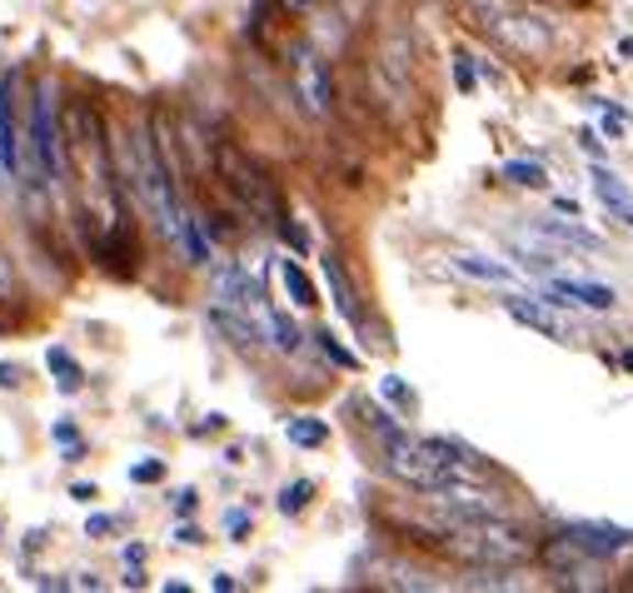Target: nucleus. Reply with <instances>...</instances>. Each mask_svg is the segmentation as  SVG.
I'll list each match as a JSON object with an SVG mask.
<instances>
[{
  "mask_svg": "<svg viewBox=\"0 0 633 593\" xmlns=\"http://www.w3.org/2000/svg\"><path fill=\"white\" fill-rule=\"evenodd\" d=\"M444 549L454 553V559H464L474 569V563H499V569H514V563H524L529 553H534V544L524 539V529H514L504 514H449V534H444Z\"/></svg>",
  "mask_w": 633,
  "mask_h": 593,
  "instance_id": "1",
  "label": "nucleus"
},
{
  "mask_svg": "<svg viewBox=\"0 0 633 593\" xmlns=\"http://www.w3.org/2000/svg\"><path fill=\"white\" fill-rule=\"evenodd\" d=\"M215 170H220V180H230V190H235L259 220H269V225H279V220H285L269 175L259 170L255 160H245V150H235V145H220V150H215Z\"/></svg>",
  "mask_w": 633,
  "mask_h": 593,
  "instance_id": "2",
  "label": "nucleus"
},
{
  "mask_svg": "<svg viewBox=\"0 0 633 593\" xmlns=\"http://www.w3.org/2000/svg\"><path fill=\"white\" fill-rule=\"evenodd\" d=\"M385 465L395 479H404V484H414L419 494H430V489H440L444 479H454V469H444L440 459L430 454V444L414 439V434H385Z\"/></svg>",
  "mask_w": 633,
  "mask_h": 593,
  "instance_id": "3",
  "label": "nucleus"
},
{
  "mask_svg": "<svg viewBox=\"0 0 633 593\" xmlns=\"http://www.w3.org/2000/svg\"><path fill=\"white\" fill-rule=\"evenodd\" d=\"M295 96L310 115H330L334 105V80H330V60L320 55V45H295Z\"/></svg>",
  "mask_w": 633,
  "mask_h": 593,
  "instance_id": "4",
  "label": "nucleus"
},
{
  "mask_svg": "<svg viewBox=\"0 0 633 593\" xmlns=\"http://www.w3.org/2000/svg\"><path fill=\"white\" fill-rule=\"evenodd\" d=\"M215 304L220 310H255V314H265V284H259V275H249V270H220L215 275ZM269 320V314H265Z\"/></svg>",
  "mask_w": 633,
  "mask_h": 593,
  "instance_id": "5",
  "label": "nucleus"
},
{
  "mask_svg": "<svg viewBox=\"0 0 633 593\" xmlns=\"http://www.w3.org/2000/svg\"><path fill=\"white\" fill-rule=\"evenodd\" d=\"M544 300L548 304H584V310H613L619 294H613L609 284H593V280H564V275H548Z\"/></svg>",
  "mask_w": 633,
  "mask_h": 593,
  "instance_id": "6",
  "label": "nucleus"
},
{
  "mask_svg": "<svg viewBox=\"0 0 633 593\" xmlns=\"http://www.w3.org/2000/svg\"><path fill=\"white\" fill-rule=\"evenodd\" d=\"M504 310L509 320H519L524 329H534V335L544 339H564L569 329H564V320H558L554 310H548V300H529V294H504Z\"/></svg>",
  "mask_w": 633,
  "mask_h": 593,
  "instance_id": "7",
  "label": "nucleus"
},
{
  "mask_svg": "<svg viewBox=\"0 0 633 593\" xmlns=\"http://www.w3.org/2000/svg\"><path fill=\"white\" fill-rule=\"evenodd\" d=\"M320 270H324V284H330L334 310H340L349 324H365L359 294H355V284H349V275H344V265H340V255H334V249H324V255H320Z\"/></svg>",
  "mask_w": 633,
  "mask_h": 593,
  "instance_id": "8",
  "label": "nucleus"
},
{
  "mask_svg": "<svg viewBox=\"0 0 633 593\" xmlns=\"http://www.w3.org/2000/svg\"><path fill=\"white\" fill-rule=\"evenodd\" d=\"M564 534H569L574 544H584L593 559H613V553H623L633 544V534L629 529H613V524H569Z\"/></svg>",
  "mask_w": 633,
  "mask_h": 593,
  "instance_id": "9",
  "label": "nucleus"
},
{
  "mask_svg": "<svg viewBox=\"0 0 633 593\" xmlns=\"http://www.w3.org/2000/svg\"><path fill=\"white\" fill-rule=\"evenodd\" d=\"M534 230H538V235H544V239H554V245H564V249H584V255H593V249H603V239L593 235V230H584L574 215H569V220H554V215H544Z\"/></svg>",
  "mask_w": 633,
  "mask_h": 593,
  "instance_id": "10",
  "label": "nucleus"
},
{
  "mask_svg": "<svg viewBox=\"0 0 633 593\" xmlns=\"http://www.w3.org/2000/svg\"><path fill=\"white\" fill-rule=\"evenodd\" d=\"M210 324H215V329L235 349H245V355H259V349H265V339H259V324L255 320H240L235 310H220V304H215V310H210Z\"/></svg>",
  "mask_w": 633,
  "mask_h": 593,
  "instance_id": "11",
  "label": "nucleus"
},
{
  "mask_svg": "<svg viewBox=\"0 0 633 593\" xmlns=\"http://www.w3.org/2000/svg\"><path fill=\"white\" fill-rule=\"evenodd\" d=\"M454 270L469 275V280H484V284H504V290H514V270L509 265H499V259H484V255H459L454 259Z\"/></svg>",
  "mask_w": 633,
  "mask_h": 593,
  "instance_id": "12",
  "label": "nucleus"
},
{
  "mask_svg": "<svg viewBox=\"0 0 633 593\" xmlns=\"http://www.w3.org/2000/svg\"><path fill=\"white\" fill-rule=\"evenodd\" d=\"M593 194H599V200L613 210V215H633V190L619 180V175L603 170V165L593 170Z\"/></svg>",
  "mask_w": 633,
  "mask_h": 593,
  "instance_id": "13",
  "label": "nucleus"
},
{
  "mask_svg": "<svg viewBox=\"0 0 633 593\" xmlns=\"http://www.w3.org/2000/svg\"><path fill=\"white\" fill-rule=\"evenodd\" d=\"M285 439L300 449H320V444H330V424L314 414H295V419H285Z\"/></svg>",
  "mask_w": 633,
  "mask_h": 593,
  "instance_id": "14",
  "label": "nucleus"
},
{
  "mask_svg": "<svg viewBox=\"0 0 633 593\" xmlns=\"http://www.w3.org/2000/svg\"><path fill=\"white\" fill-rule=\"evenodd\" d=\"M279 280H285V290H290L295 304H304V310H310V304H320V300H314L310 275L300 270V259H279Z\"/></svg>",
  "mask_w": 633,
  "mask_h": 593,
  "instance_id": "15",
  "label": "nucleus"
},
{
  "mask_svg": "<svg viewBox=\"0 0 633 593\" xmlns=\"http://www.w3.org/2000/svg\"><path fill=\"white\" fill-rule=\"evenodd\" d=\"M504 180L519 184V190H544L548 175H544V165H534V160H509L504 165Z\"/></svg>",
  "mask_w": 633,
  "mask_h": 593,
  "instance_id": "16",
  "label": "nucleus"
},
{
  "mask_svg": "<svg viewBox=\"0 0 633 593\" xmlns=\"http://www.w3.org/2000/svg\"><path fill=\"white\" fill-rule=\"evenodd\" d=\"M45 365L55 369V379H60L65 394H80V365L65 355V349H51V355H45Z\"/></svg>",
  "mask_w": 633,
  "mask_h": 593,
  "instance_id": "17",
  "label": "nucleus"
},
{
  "mask_svg": "<svg viewBox=\"0 0 633 593\" xmlns=\"http://www.w3.org/2000/svg\"><path fill=\"white\" fill-rule=\"evenodd\" d=\"M310 494H314V484H310V479H295V484H285V489H279L275 508H279V514H300V508L310 504Z\"/></svg>",
  "mask_w": 633,
  "mask_h": 593,
  "instance_id": "18",
  "label": "nucleus"
},
{
  "mask_svg": "<svg viewBox=\"0 0 633 593\" xmlns=\"http://www.w3.org/2000/svg\"><path fill=\"white\" fill-rule=\"evenodd\" d=\"M269 329H275V345H279V349H290V355H295V349L304 345L300 324H295L290 314H269Z\"/></svg>",
  "mask_w": 633,
  "mask_h": 593,
  "instance_id": "19",
  "label": "nucleus"
},
{
  "mask_svg": "<svg viewBox=\"0 0 633 593\" xmlns=\"http://www.w3.org/2000/svg\"><path fill=\"white\" fill-rule=\"evenodd\" d=\"M314 339H320V355L330 359V365H340V369H359V355H349V349H344L340 339L330 335V329H320V335H314Z\"/></svg>",
  "mask_w": 633,
  "mask_h": 593,
  "instance_id": "20",
  "label": "nucleus"
},
{
  "mask_svg": "<svg viewBox=\"0 0 633 593\" xmlns=\"http://www.w3.org/2000/svg\"><path fill=\"white\" fill-rule=\"evenodd\" d=\"M379 394H385L389 404H399V410H409V404H414V394H409V384H404V379H395V374H389V379H379Z\"/></svg>",
  "mask_w": 633,
  "mask_h": 593,
  "instance_id": "21",
  "label": "nucleus"
},
{
  "mask_svg": "<svg viewBox=\"0 0 633 593\" xmlns=\"http://www.w3.org/2000/svg\"><path fill=\"white\" fill-rule=\"evenodd\" d=\"M165 474V465H160V459H145V465H135V469H130V479H135V484H155V479H160Z\"/></svg>",
  "mask_w": 633,
  "mask_h": 593,
  "instance_id": "22",
  "label": "nucleus"
},
{
  "mask_svg": "<svg viewBox=\"0 0 633 593\" xmlns=\"http://www.w3.org/2000/svg\"><path fill=\"white\" fill-rule=\"evenodd\" d=\"M86 534H90V539H106V534H115V518H110V514H90L86 518Z\"/></svg>",
  "mask_w": 633,
  "mask_h": 593,
  "instance_id": "23",
  "label": "nucleus"
},
{
  "mask_svg": "<svg viewBox=\"0 0 633 593\" xmlns=\"http://www.w3.org/2000/svg\"><path fill=\"white\" fill-rule=\"evenodd\" d=\"M279 235H285V245H295V249H310V235H304L300 225H290V220H279Z\"/></svg>",
  "mask_w": 633,
  "mask_h": 593,
  "instance_id": "24",
  "label": "nucleus"
},
{
  "mask_svg": "<svg viewBox=\"0 0 633 593\" xmlns=\"http://www.w3.org/2000/svg\"><path fill=\"white\" fill-rule=\"evenodd\" d=\"M225 529H230V534H235V539H240V534H245V529H249V514H240V508H235V514H230V518H225Z\"/></svg>",
  "mask_w": 633,
  "mask_h": 593,
  "instance_id": "25",
  "label": "nucleus"
},
{
  "mask_svg": "<svg viewBox=\"0 0 633 593\" xmlns=\"http://www.w3.org/2000/svg\"><path fill=\"white\" fill-rule=\"evenodd\" d=\"M454 80H459V90H474V70H469V65H454Z\"/></svg>",
  "mask_w": 633,
  "mask_h": 593,
  "instance_id": "26",
  "label": "nucleus"
},
{
  "mask_svg": "<svg viewBox=\"0 0 633 593\" xmlns=\"http://www.w3.org/2000/svg\"><path fill=\"white\" fill-rule=\"evenodd\" d=\"M0 384L15 389V384H21V369H15V365H0Z\"/></svg>",
  "mask_w": 633,
  "mask_h": 593,
  "instance_id": "27",
  "label": "nucleus"
},
{
  "mask_svg": "<svg viewBox=\"0 0 633 593\" xmlns=\"http://www.w3.org/2000/svg\"><path fill=\"white\" fill-rule=\"evenodd\" d=\"M603 130H609V135H623V115H619V110H609V115H603Z\"/></svg>",
  "mask_w": 633,
  "mask_h": 593,
  "instance_id": "28",
  "label": "nucleus"
},
{
  "mask_svg": "<svg viewBox=\"0 0 633 593\" xmlns=\"http://www.w3.org/2000/svg\"><path fill=\"white\" fill-rule=\"evenodd\" d=\"M130 563H145V549H140V544H130V549H125V569H130Z\"/></svg>",
  "mask_w": 633,
  "mask_h": 593,
  "instance_id": "29",
  "label": "nucleus"
},
{
  "mask_svg": "<svg viewBox=\"0 0 633 593\" xmlns=\"http://www.w3.org/2000/svg\"><path fill=\"white\" fill-rule=\"evenodd\" d=\"M285 5H290V11H304V5H310V0H285Z\"/></svg>",
  "mask_w": 633,
  "mask_h": 593,
  "instance_id": "30",
  "label": "nucleus"
},
{
  "mask_svg": "<svg viewBox=\"0 0 633 593\" xmlns=\"http://www.w3.org/2000/svg\"><path fill=\"white\" fill-rule=\"evenodd\" d=\"M623 365H629V369H633V349H629V355H623Z\"/></svg>",
  "mask_w": 633,
  "mask_h": 593,
  "instance_id": "31",
  "label": "nucleus"
}]
</instances>
